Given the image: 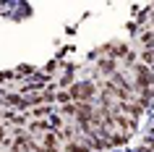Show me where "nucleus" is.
<instances>
[{
	"instance_id": "39448f33",
	"label": "nucleus",
	"mask_w": 154,
	"mask_h": 152,
	"mask_svg": "<svg viewBox=\"0 0 154 152\" xmlns=\"http://www.w3.org/2000/svg\"><path fill=\"white\" fill-rule=\"evenodd\" d=\"M97 71L105 73V76H115V73H118V60H115V58H99L97 60Z\"/></svg>"
},
{
	"instance_id": "ddd939ff",
	"label": "nucleus",
	"mask_w": 154,
	"mask_h": 152,
	"mask_svg": "<svg viewBox=\"0 0 154 152\" xmlns=\"http://www.w3.org/2000/svg\"><path fill=\"white\" fill-rule=\"evenodd\" d=\"M60 115H63V118H73V121H76V102L63 105V108H60Z\"/></svg>"
},
{
	"instance_id": "f8f14e48",
	"label": "nucleus",
	"mask_w": 154,
	"mask_h": 152,
	"mask_svg": "<svg viewBox=\"0 0 154 152\" xmlns=\"http://www.w3.org/2000/svg\"><path fill=\"white\" fill-rule=\"evenodd\" d=\"M128 139H131V134H125V131H120V134H115L110 142H112V147H125L128 144Z\"/></svg>"
},
{
	"instance_id": "1a4fd4ad",
	"label": "nucleus",
	"mask_w": 154,
	"mask_h": 152,
	"mask_svg": "<svg viewBox=\"0 0 154 152\" xmlns=\"http://www.w3.org/2000/svg\"><path fill=\"white\" fill-rule=\"evenodd\" d=\"M47 121H50V131H57V134L63 131V126H65V118L60 115V113H55V115H50Z\"/></svg>"
},
{
	"instance_id": "4468645a",
	"label": "nucleus",
	"mask_w": 154,
	"mask_h": 152,
	"mask_svg": "<svg viewBox=\"0 0 154 152\" xmlns=\"http://www.w3.org/2000/svg\"><path fill=\"white\" fill-rule=\"evenodd\" d=\"M76 68H79L76 63H63V73H76Z\"/></svg>"
},
{
	"instance_id": "f257e3e1",
	"label": "nucleus",
	"mask_w": 154,
	"mask_h": 152,
	"mask_svg": "<svg viewBox=\"0 0 154 152\" xmlns=\"http://www.w3.org/2000/svg\"><path fill=\"white\" fill-rule=\"evenodd\" d=\"M68 92H71L73 102H94V97H99V87H97L91 79L76 81V84H73Z\"/></svg>"
},
{
	"instance_id": "9d476101",
	"label": "nucleus",
	"mask_w": 154,
	"mask_h": 152,
	"mask_svg": "<svg viewBox=\"0 0 154 152\" xmlns=\"http://www.w3.org/2000/svg\"><path fill=\"white\" fill-rule=\"evenodd\" d=\"M42 71H45V73H50V76H52V73H57V71H63V63H60V60H57V58H52V60H47V66H45V68H42Z\"/></svg>"
},
{
	"instance_id": "7ed1b4c3",
	"label": "nucleus",
	"mask_w": 154,
	"mask_h": 152,
	"mask_svg": "<svg viewBox=\"0 0 154 152\" xmlns=\"http://www.w3.org/2000/svg\"><path fill=\"white\" fill-rule=\"evenodd\" d=\"M63 152H94L91 150V144H89V139H86V136H79V139H73V142H68L65 144V150Z\"/></svg>"
},
{
	"instance_id": "2eb2a0df",
	"label": "nucleus",
	"mask_w": 154,
	"mask_h": 152,
	"mask_svg": "<svg viewBox=\"0 0 154 152\" xmlns=\"http://www.w3.org/2000/svg\"><path fill=\"white\" fill-rule=\"evenodd\" d=\"M125 29H128L131 34H136V32H138V24H136V21H128V26H125Z\"/></svg>"
},
{
	"instance_id": "6e6552de",
	"label": "nucleus",
	"mask_w": 154,
	"mask_h": 152,
	"mask_svg": "<svg viewBox=\"0 0 154 152\" xmlns=\"http://www.w3.org/2000/svg\"><path fill=\"white\" fill-rule=\"evenodd\" d=\"M50 115H55V113H52V105H39V108H32V118H34V121H47Z\"/></svg>"
},
{
	"instance_id": "20e7f679",
	"label": "nucleus",
	"mask_w": 154,
	"mask_h": 152,
	"mask_svg": "<svg viewBox=\"0 0 154 152\" xmlns=\"http://www.w3.org/2000/svg\"><path fill=\"white\" fill-rule=\"evenodd\" d=\"M86 139H89V144H91V150H94V152H107V150H112V142H110L107 136H102V134L86 136Z\"/></svg>"
},
{
	"instance_id": "423d86ee",
	"label": "nucleus",
	"mask_w": 154,
	"mask_h": 152,
	"mask_svg": "<svg viewBox=\"0 0 154 152\" xmlns=\"http://www.w3.org/2000/svg\"><path fill=\"white\" fill-rule=\"evenodd\" d=\"M37 144L45 147V150H60V134H57V131H47Z\"/></svg>"
},
{
	"instance_id": "0eeeda50",
	"label": "nucleus",
	"mask_w": 154,
	"mask_h": 152,
	"mask_svg": "<svg viewBox=\"0 0 154 152\" xmlns=\"http://www.w3.org/2000/svg\"><path fill=\"white\" fill-rule=\"evenodd\" d=\"M13 71H16L18 81H29V79L34 76V73H37V68H34V66H29V63H21V66H16Z\"/></svg>"
},
{
	"instance_id": "9b49d317",
	"label": "nucleus",
	"mask_w": 154,
	"mask_h": 152,
	"mask_svg": "<svg viewBox=\"0 0 154 152\" xmlns=\"http://www.w3.org/2000/svg\"><path fill=\"white\" fill-rule=\"evenodd\" d=\"M55 102L60 105V108H63V105H68V102H73L71 92H68V89H60V92H57V95H55Z\"/></svg>"
},
{
	"instance_id": "f03ea898",
	"label": "nucleus",
	"mask_w": 154,
	"mask_h": 152,
	"mask_svg": "<svg viewBox=\"0 0 154 152\" xmlns=\"http://www.w3.org/2000/svg\"><path fill=\"white\" fill-rule=\"evenodd\" d=\"M97 113V105L94 102H76V123H86V121L94 118Z\"/></svg>"
}]
</instances>
